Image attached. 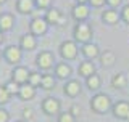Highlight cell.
<instances>
[{
    "label": "cell",
    "instance_id": "33",
    "mask_svg": "<svg viewBox=\"0 0 129 122\" xmlns=\"http://www.w3.org/2000/svg\"><path fill=\"white\" fill-rule=\"evenodd\" d=\"M121 16H123V19L126 23H129V5H126L123 8V13H121Z\"/></svg>",
    "mask_w": 129,
    "mask_h": 122
},
{
    "label": "cell",
    "instance_id": "38",
    "mask_svg": "<svg viewBox=\"0 0 129 122\" xmlns=\"http://www.w3.org/2000/svg\"><path fill=\"white\" fill-rule=\"evenodd\" d=\"M3 3H7V0H0V5H3Z\"/></svg>",
    "mask_w": 129,
    "mask_h": 122
},
{
    "label": "cell",
    "instance_id": "2",
    "mask_svg": "<svg viewBox=\"0 0 129 122\" xmlns=\"http://www.w3.org/2000/svg\"><path fill=\"white\" fill-rule=\"evenodd\" d=\"M73 35H74V40L76 42H81L84 43H89L92 40V27L89 23H78L73 29Z\"/></svg>",
    "mask_w": 129,
    "mask_h": 122
},
{
    "label": "cell",
    "instance_id": "34",
    "mask_svg": "<svg viewBox=\"0 0 129 122\" xmlns=\"http://www.w3.org/2000/svg\"><path fill=\"white\" fill-rule=\"evenodd\" d=\"M105 2L107 0H89V3L92 7H102V5H105Z\"/></svg>",
    "mask_w": 129,
    "mask_h": 122
},
{
    "label": "cell",
    "instance_id": "14",
    "mask_svg": "<svg viewBox=\"0 0 129 122\" xmlns=\"http://www.w3.org/2000/svg\"><path fill=\"white\" fill-rule=\"evenodd\" d=\"M36 93H37L36 87H32V85H29V84H24V85H21V87H19L18 98L21 100V101H31V100L36 96Z\"/></svg>",
    "mask_w": 129,
    "mask_h": 122
},
{
    "label": "cell",
    "instance_id": "20",
    "mask_svg": "<svg viewBox=\"0 0 129 122\" xmlns=\"http://www.w3.org/2000/svg\"><path fill=\"white\" fill-rule=\"evenodd\" d=\"M102 19H103V23H107V24H116L119 21V15H118V11H115V10H105L102 13Z\"/></svg>",
    "mask_w": 129,
    "mask_h": 122
},
{
    "label": "cell",
    "instance_id": "27",
    "mask_svg": "<svg viewBox=\"0 0 129 122\" xmlns=\"http://www.w3.org/2000/svg\"><path fill=\"white\" fill-rule=\"evenodd\" d=\"M10 93H8L7 90H5V87L3 85H0V106H5V104L10 101Z\"/></svg>",
    "mask_w": 129,
    "mask_h": 122
},
{
    "label": "cell",
    "instance_id": "3",
    "mask_svg": "<svg viewBox=\"0 0 129 122\" xmlns=\"http://www.w3.org/2000/svg\"><path fill=\"white\" fill-rule=\"evenodd\" d=\"M3 59L11 66H19L23 59V50L19 45H8L7 48H3Z\"/></svg>",
    "mask_w": 129,
    "mask_h": 122
},
{
    "label": "cell",
    "instance_id": "23",
    "mask_svg": "<svg viewBox=\"0 0 129 122\" xmlns=\"http://www.w3.org/2000/svg\"><path fill=\"white\" fill-rule=\"evenodd\" d=\"M100 77L97 76V74H92L90 77H87L86 79V84H87V87L90 88V90H99L100 88Z\"/></svg>",
    "mask_w": 129,
    "mask_h": 122
},
{
    "label": "cell",
    "instance_id": "8",
    "mask_svg": "<svg viewBox=\"0 0 129 122\" xmlns=\"http://www.w3.org/2000/svg\"><path fill=\"white\" fill-rule=\"evenodd\" d=\"M44 18H45V21L48 23V26H63L64 21H66L64 15L58 8H50V10H47Z\"/></svg>",
    "mask_w": 129,
    "mask_h": 122
},
{
    "label": "cell",
    "instance_id": "5",
    "mask_svg": "<svg viewBox=\"0 0 129 122\" xmlns=\"http://www.w3.org/2000/svg\"><path fill=\"white\" fill-rule=\"evenodd\" d=\"M40 108H42V111L45 112L47 116H58L60 109H61V103H60V100L53 98V96H47V98L42 101Z\"/></svg>",
    "mask_w": 129,
    "mask_h": 122
},
{
    "label": "cell",
    "instance_id": "31",
    "mask_svg": "<svg viewBox=\"0 0 129 122\" xmlns=\"http://www.w3.org/2000/svg\"><path fill=\"white\" fill-rule=\"evenodd\" d=\"M0 122H10V112L3 106H0Z\"/></svg>",
    "mask_w": 129,
    "mask_h": 122
},
{
    "label": "cell",
    "instance_id": "15",
    "mask_svg": "<svg viewBox=\"0 0 129 122\" xmlns=\"http://www.w3.org/2000/svg\"><path fill=\"white\" fill-rule=\"evenodd\" d=\"M89 13H90V11H89L87 5H76L74 8H73V11H71V16L78 23H84L89 18Z\"/></svg>",
    "mask_w": 129,
    "mask_h": 122
},
{
    "label": "cell",
    "instance_id": "6",
    "mask_svg": "<svg viewBox=\"0 0 129 122\" xmlns=\"http://www.w3.org/2000/svg\"><path fill=\"white\" fill-rule=\"evenodd\" d=\"M60 55L63 59H76L78 56V45L74 40H64L60 45Z\"/></svg>",
    "mask_w": 129,
    "mask_h": 122
},
{
    "label": "cell",
    "instance_id": "4",
    "mask_svg": "<svg viewBox=\"0 0 129 122\" xmlns=\"http://www.w3.org/2000/svg\"><path fill=\"white\" fill-rule=\"evenodd\" d=\"M36 66H37L40 71H48L55 66V56L52 51L48 50H42L40 53L36 56Z\"/></svg>",
    "mask_w": 129,
    "mask_h": 122
},
{
    "label": "cell",
    "instance_id": "18",
    "mask_svg": "<svg viewBox=\"0 0 129 122\" xmlns=\"http://www.w3.org/2000/svg\"><path fill=\"white\" fill-rule=\"evenodd\" d=\"M81 51H82V55L86 56L87 59H94V58H97V56H100V50H99V47H97L95 43H92V42L84 43L82 48H81Z\"/></svg>",
    "mask_w": 129,
    "mask_h": 122
},
{
    "label": "cell",
    "instance_id": "10",
    "mask_svg": "<svg viewBox=\"0 0 129 122\" xmlns=\"http://www.w3.org/2000/svg\"><path fill=\"white\" fill-rule=\"evenodd\" d=\"M19 48H21L23 51H32L37 48V37L36 35H32L31 32H26V34H23L21 37H19Z\"/></svg>",
    "mask_w": 129,
    "mask_h": 122
},
{
    "label": "cell",
    "instance_id": "32",
    "mask_svg": "<svg viewBox=\"0 0 129 122\" xmlns=\"http://www.w3.org/2000/svg\"><path fill=\"white\" fill-rule=\"evenodd\" d=\"M70 112H71V114L73 116H79V112H81V108H79V104H73V106L70 108Z\"/></svg>",
    "mask_w": 129,
    "mask_h": 122
},
{
    "label": "cell",
    "instance_id": "21",
    "mask_svg": "<svg viewBox=\"0 0 129 122\" xmlns=\"http://www.w3.org/2000/svg\"><path fill=\"white\" fill-rule=\"evenodd\" d=\"M40 87L44 90H52L55 87V77L52 74H42V82H40Z\"/></svg>",
    "mask_w": 129,
    "mask_h": 122
},
{
    "label": "cell",
    "instance_id": "11",
    "mask_svg": "<svg viewBox=\"0 0 129 122\" xmlns=\"http://www.w3.org/2000/svg\"><path fill=\"white\" fill-rule=\"evenodd\" d=\"M15 16L11 13H8V11H3V13H0V31L5 34V32H10L11 29L15 27Z\"/></svg>",
    "mask_w": 129,
    "mask_h": 122
},
{
    "label": "cell",
    "instance_id": "16",
    "mask_svg": "<svg viewBox=\"0 0 129 122\" xmlns=\"http://www.w3.org/2000/svg\"><path fill=\"white\" fill-rule=\"evenodd\" d=\"M36 8L34 0H16V10L21 15H31Z\"/></svg>",
    "mask_w": 129,
    "mask_h": 122
},
{
    "label": "cell",
    "instance_id": "39",
    "mask_svg": "<svg viewBox=\"0 0 129 122\" xmlns=\"http://www.w3.org/2000/svg\"><path fill=\"white\" fill-rule=\"evenodd\" d=\"M0 58H3V51L2 50H0Z\"/></svg>",
    "mask_w": 129,
    "mask_h": 122
},
{
    "label": "cell",
    "instance_id": "29",
    "mask_svg": "<svg viewBox=\"0 0 129 122\" xmlns=\"http://www.w3.org/2000/svg\"><path fill=\"white\" fill-rule=\"evenodd\" d=\"M36 2V8L39 10H50L52 8V0H34Z\"/></svg>",
    "mask_w": 129,
    "mask_h": 122
},
{
    "label": "cell",
    "instance_id": "37",
    "mask_svg": "<svg viewBox=\"0 0 129 122\" xmlns=\"http://www.w3.org/2000/svg\"><path fill=\"white\" fill-rule=\"evenodd\" d=\"M76 2H78V5H86L89 0H76Z\"/></svg>",
    "mask_w": 129,
    "mask_h": 122
},
{
    "label": "cell",
    "instance_id": "40",
    "mask_svg": "<svg viewBox=\"0 0 129 122\" xmlns=\"http://www.w3.org/2000/svg\"><path fill=\"white\" fill-rule=\"evenodd\" d=\"M15 122H26V120H23V119H19V120H15Z\"/></svg>",
    "mask_w": 129,
    "mask_h": 122
},
{
    "label": "cell",
    "instance_id": "28",
    "mask_svg": "<svg viewBox=\"0 0 129 122\" xmlns=\"http://www.w3.org/2000/svg\"><path fill=\"white\" fill-rule=\"evenodd\" d=\"M58 122H76V117L73 116L70 111L60 112V114H58Z\"/></svg>",
    "mask_w": 129,
    "mask_h": 122
},
{
    "label": "cell",
    "instance_id": "22",
    "mask_svg": "<svg viewBox=\"0 0 129 122\" xmlns=\"http://www.w3.org/2000/svg\"><path fill=\"white\" fill-rule=\"evenodd\" d=\"M100 61H102L103 66H111L115 63V53L110 50H105L102 55H100Z\"/></svg>",
    "mask_w": 129,
    "mask_h": 122
},
{
    "label": "cell",
    "instance_id": "9",
    "mask_svg": "<svg viewBox=\"0 0 129 122\" xmlns=\"http://www.w3.org/2000/svg\"><path fill=\"white\" fill-rule=\"evenodd\" d=\"M29 72L31 71H27L26 66H21V64H19V66H15L11 69V80L16 82L18 85H24V84H27Z\"/></svg>",
    "mask_w": 129,
    "mask_h": 122
},
{
    "label": "cell",
    "instance_id": "26",
    "mask_svg": "<svg viewBox=\"0 0 129 122\" xmlns=\"http://www.w3.org/2000/svg\"><path fill=\"white\" fill-rule=\"evenodd\" d=\"M111 85H113L115 88H123V87H126V76H124V74H116V76L111 79Z\"/></svg>",
    "mask_w": 129,
    "mask_h": 122
},
{
    "label": "cell",
    "instance_id": "1",
    "mask_svg": "<svg viewBox=\"0 0 129 122\" xmlns=\"http://www.w3.org/2000/svg\"><path fill=\"white\" fill-rule=\"evenodd\" d=\"M90 108L97 114H105L110 108H113V104H111V100H110L108 95H105V93H97L90 100Z\"/></svg>",
    "mask_w": 129,
    "mask_h": 122
},
{
    "label": "cell",
    "instance_id": "13",
    "mask_svg": "<svg viewBox=\"0 0 129 122\" xmlns=\"http://www.w3.org/2000/svg\"><path fill=\"white\" fill-rule=\"evenodd\" d=\"M71 72H73L71 66H70L68 63H64V61H61V63H56V64H55V77H56V79H63V80H66L68 77L71 76Z\"/></svg>",
    "mask_w": 129,
    "mask_h": 122
},
{
    "label": "cell",
    "instance_id": "30",
    "mask_svg": "<svg viewBox=\"0 0 129 122\" xmlns=\"http://www.w3.org/2000/svg\"><path fill=\"white\" fill-rule=\"evenodd\" d=\"M21 116H23V120L29 122L32 117H34V111H32L31 108H24V109H23V112H21Z\"/></svg>",
    "mask_w": 129,
    "mask_h": 122
},
{
    "label": "cell",
    "instance_id": "35",
    "mask_svg": "<svg viewBox=\"0 0 129 122\" xmlns=\"http://www.w3.org/2000/svg\"><path fill=\"white\" fill-rule=\"evenodd\" d=\"M107 3L113 8V7H118L119 3H121V0H107Z\"/></svg>",
    "mask_w": 129,
    "mask_h": 122
},
{
    "label": "cell",
    "instance_id": "12",
    "mask_svg": "<svg viewBox=\"0 0 129 122\" xmlns=\"http://www.w3.org/2000/svg\"><path fill=\"white\" fill-rule=\"evenodd\" d=\"M113 114L118 119H129V103L127 101H118L111 108Z\"/></svg>",
    "mask_w": 129,
    "mask_h": 122
},
{
    "label": "cell",
    "instance_id": "7",
    "mask_svg": "<svg viewBox=\"0 0 129 122\" xmlns=\"http://www.w3.org/2000/svg\"><path fill=\"white\" fill-rule=\"evenodd\" d=\"M47 31H48V23L45 21V18L37 16V18H34L29 23V32H31L32 35H36V37L47 34Z\"/></svg>",
    "mask_w": 129,
    "mask_h": 122
},
{
    "label": "cell",
    "instance_id": "25",
    "mask_svg": "<svg viewBox=\"0 0 129 122\" xmlns=\"http://www.w3.org/2000/svg\"><path fill=\"white\" fill-rule=\"evenodd\" d=\"M3 87H5V90L10 93V96H15V95L18 96V93H19V87H21V85H18L16 82H13V80L10 79L5 85H3Z\"/></svg>",
    "mask_w": 129,
    "mask_h": 122
},
{
    "label": "cell",
    "instance_id": "19",
    "mask_svg": "<svg viewBox=\"0 0 129 122\" xmlns=\"http://www.w3.org/2000/svg\"><path fill=\"white\" fill-rule=\"evenodd\" d=\"M78 72H79V76H82V77H90L92 74H95V66H94V63L92 61H82V63L79 64V68H78Z\"/></svg>",
    "mask_w": 129,
    "mask_h": 122
},
{
    "label": "cell",
    "instance_id": "36",
    "mask_svg": "<svg viewBox=\"0 0 129 122\" xmlns=\"http://www.w3.org/2000/svg\"><path fill=\"white\" fill-rule=\"evenodd\" d=\"M3 42H5V34H3V32L0 31V45H2Z\"/></svg>",
    "mask_w": 129,
    "mask_h": 122
},
{
    "label": "cell",
    "instance_id": "17",
    "mask_svg": "<svg viewBox=\"0 0 129 122\" xmlns=\"http://www.w3.org/2000/svg\"><path fill=\"white\" fill-rule=\"evenodd\" d=\"M64 95L66 96H71V98H74V96H78L81 93V84L78 80H68L66 84H64V88H63Z\"/></svg>",
    "mask_w": 129,
    "mask_h": 122
},
{
    "label": "cell",
    "instance_id": "24",
    "mask_svg": "<svg viewBox=\"0 0 129 122\" xmlns=\"http://www.w3.org/2000/svg\"><path fill=\"white\" fill-rule=\"evenodd\" d=\"M40 82H42V74L37 71H31L29 72V79H27V84L32 85V87H39Z\"/></svg>",
    "mask_w": 129,
    "mask_h": 122
}]
</instances>
